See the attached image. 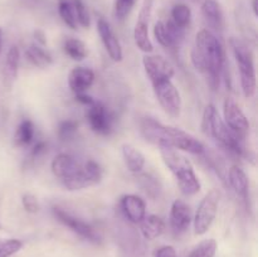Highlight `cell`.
I'll return each instance as SVG.
<instances>
[{
    "label": "cell",
    "instance_id": "f546056e",
    "mask_svg": "<svg viewBox=\"0 0 258 257\" xmlns=\"http://www.w3.org/2000/svg\"><path fill=\"white\" fill-rule=\"evenodd\" d=\"M136 175H138L139 185L141 186V189H143L148 196L153 197V198L159 197V193H160L161 190V185L155 176L144 173H139L136 174Z\"/></svg>",
    "mask_w": 258,
    "mask_h": 257
},
{
    "label": "cell",
    "instance_id": "e575fe53",
    "mask_svg": "<svg viewBox=\"0 0 258 257\" xmlns=\"http://www.w3.org/2000/svg\"><path fill=\"white\" fill-rule=\"evenodd\" d=\"M78 128V123L73 120H66L63 122L59 123L58 126V136H59L62 140H67V139L72 138L76 134Z\"/></svg>",
    "mask_w": 258,
    "mask_h": 257
},
{
    "label": "cell",
    "instance_id": "8fae6325",
    "mask_svg": "<svg viewBox=\"0 0 258 257\" xmlns=\"http://www.w3.org/2000/svg\"><path fill=\"white\" fill-rule=\"evenodd\" d=\"M153 3L154 0H144L143 7H141L140 13H139L138 22L134 29V39H135L136 45L144 53H151L154 47L149 38V22H150L151 12H153Z\"/></svg>",
    "mask_w": 258,
    "mask_h": 257
},
{
    "label": "cell",
    "instance_id": "1f68e13d",
    "mask_svg": "<svg viewBox=\"0 0 258 257\" xmlns=\"http://www.w3.org/2000/svg\"><path fill=\"white\" fill-rule=\"evenodd\" d=\"M23 248V242L17 238H0V257H10Z\"/></svg>",
    "mask_w": 258,
    "mask_h": 257
},
{
    "label": "cell",
    "instance_id": "f1b7e54d",
    "mask_svg": "<svg viewBox=\"0 0 258 257\" xmlns=\"http://www.w3.org/2000/svg\"><path fill=\"white\" fill-rule=\"evenodd\" d=\"M191 20V10L185 4H176L171 9V22L181 29H185Z\"/></svg>",
    "mask_w": 258,
    "mask_h": 257
},
{
    "label": "cell",
    "instance_id": "d4e9b609",
    "mask_svg": "<svg viewBox=\"0 0 258 257\" xmlns=\"http://www.w3.org/2000/svg\"><path fill=\"white\" fill-rule=\"evenodd\" d=\"M25 57L33 66L38 68H47L53 63L52 55L38 44L29 45L25 50Z\"/></svg>",
    "mask_w": 258,
    "mask_h": 257
},
{
    "label": "cell",
    "instance_id": "603a6c76",
    "mask_svg": "<svg viewBox=\"0 0 258 257\" xmlns=\"http://www.w3.org/2000/svg\"><path fill=\"white\" fill-rule=\"evenodd\" d=\"M228 181L233 190L236 191L238 196L246 197L248 193L249 181L248 176L244 173L243 169L238 165H232L231 169L228 170Z\"/></svg>",
    "mask_w": 258,
    "mask_h": 257
},
{
    "label": "cell",
    "instance_id": "4316f807",
    "mask_svg": "<svg viewBox=\"0 0 258 257\" xmlns=\"http://www.w3.org/2000/svg\"><path fill=\"white\" fill-rule=\"evenodd\" d=\"M63 50L70 58L75 60H82L87 57L88 50L85 43L77 38H68L63 43Z\"/></svg>",
    "mask_w": 258,
    "mask_h": 257
},
{
    "label": "cell",
    "instance_id": "e0dca14e",
    "mask_svg": "<svg viewBox=\"0 0 258 257\" xmlns=\"http://www.w3.org/2000/svg\"><path fill=\"white\" fill-rule=\"evenodd\" d=\"M120 208L123 217L134 224H139L146 216V204L136 194H125L120 199Z\"/></svg>",
    "mask_w": 258,
    "mask_h": 257
},
{
    "label": "cell",
    "instance_id": "4fadbf2b",
    "mask_svg": "<svg viewBox=\"0 0 258 257\" xmlns=\"http://www.w3.org/2000/svg\"><path fill=\"white\" fill-rule=\"evenodd\" d=\"M224 122L228 126L229 130L233 131L236 135L243 136L248 133L249 122L242 108L233 98H227L223 105Z\"/></svg>",
    "mask_w": 258,
    "mask_h": 257
},
{
    "label": "cell",
    "instance_id": "6da1fadb",
    "mask_svg": "<svg viewBox=\"0 0 258 257\" xmlns=\"http://www.w3.org/2000/svg\"><path fill=\"white\" fill-rule=\"evenodd\" d=\"M140 133L146 141L155 144L159 148H171L193 155H201L204 153V145L202 141L194 138L181 128L173 127L161 123L154 117L141 118Z\"/></svg>",
    "mask_w": 258,
    "mask_h": 257
},
{
    "label": "cell",
    "instance_id": "9c48e42d",
    "mask_svg": "<svg viewBox=\"0 0 258 257\" xmlns=\"http://www.w3.org/2000/svg\"><path fill=\"white\" fill-rule=\"evenodd\" d=\"M86 117L93 133L103 136H107L112 133L115 116L100 101L95 100L91 105L87 106Z\"/></svg>",
    "mask_w": 258,
    "mask_h": 257
},
{
    "label": "cell",
    "instance_id": "2e32d148",
    "mask_svg": "<svg viewBox=\"0 0 258 257\" xmlns=\"http://www.w3.org/2000/svg\"><path fill=\"white\" fill-rule=\"evenodd\" d=\"M169 222H170V227L174 233L179 234L185 232L193 222L190 207L181 199L174 201L171 204L170 214H169Z\"/></svg>",
    "mask_w": 258,
    "mask_h": 257
},
{
    "label": "cell",
    "instance_id": "836d02e7",
    "mask_svg": "<svg viewBox=\"0 0 258 257\" xmlns=\"http://www.w3.org/2000/svg\"><path fill=\"white\" fill-rule=\"evenodd\" d=\"M136 0H115V8H113V13H115L116 19L123 20L133 10L134 5H135Z\"/></svg>",
    "mask_w": 258,
    "mask_h": 257
},
{
    "label": "cell",
    "instance_id": "60d3db41",
    "mask_svg": "<svg viewBox=\"0 0 258 257\" xmlns=\"http://www.w3.org/2000/svg\"><path fill=\"white\" fill-rule=\"evenodd\" d=\"M2 48H3V30L0 28V52H2Z\"/></svg>",
    "mask_w": 258,
    "mask_h": 257
},
{
    "label": "cell",
    "instance_id": "ba28073f",
    "mask_svg": "<svg viewBox=\"0 0 258 257\" xmlns=\"http://www.w3.org/2000/svg\"><path fill=\"white\" fill-rule=\"evenodd\" d=\"M153 90L159 105L170 117H179L181 112V97L171 80H163L153 83Z\"/></svg>",
    "mask_w": 258,
    "mask_h": 257
},
{
    "label": "cell",
    "instance_id": "30bf717a",
    "mask_svg": "<svg viewBox=\"0 0 258 257\" xmlns=\"http://www.w3.org/2000/svg\"><path fill=\"white\" fill-rule=\"evenodd\" d=\"M52 212L58 222H60L63 226L68 227L71 231L77 233L78 236L92 242V243H101V236L98 234V232L87 222L82 221L78 217L72 216L71 213L66 212L64 209L59 208V207H53Z\"/></svg>",
    "mask_w": 258,
    "mask_h": 257
},
{
    "label": "cell",
    "instance_id": "277c9868",
    "mask_svg": "<svg viewBox=\"0 0 258 257\" xmlns=\"http://www.w3.org/2000/svg\"><path fill=\"white\" fill-rule=\"evenodd\" d=\"M202 128L207 136H211L216 141H218L222 146L231 150L237 155H243L244 149L241 143V136L236 135L233 131L229 130L223 118L219 116L216 106L208 105L203 112L202 118Z\"/></svg>",
    "mask_w": 258,
    "mask_h": 257
},
{
    "label": "cell",
    "instance_id": "74e56055",
    "mask_svg": "<svg viewBox=\"0 0 258 257\" xmlns=\"http://www.w3.org/2000/svg\"><path fill=\"white\" fill-rule=\"evenodd\" d=\"M76 100H77L78 102L83 103V105H86V106L91 105V103L95 101L92 97H91V96L86 95V92L85 93H78V95H76Z\"/></svg>",
    "mask_w": 258,
    "mask_h": 257
},
{
    "label": "cell",
    "instance_id": "9a60e30c",
    "mask_svg": "<svg viewBox=\"0 0 258 257\" xmlns=\"http://www.w3.org/2000/svg\"><path fill=\"white\" fill-rule=\"evenodd\" d=\"M154 37L156 42L165 48H175L184 38V29L173 22H158L154 27Z\"/></svg>",
    "mask_w": 258,
    "mask_h": 257
},
{
    "label": "cell",
    "instance_id": "484cf974",
    "mask_svg": "<svg viewBox=\"0 0 258 257\" xmlns=\"http://www.w3.org/2000/svg\"><path fill=\"white\" fill-rule=\"evenodd\" d=\"M34 134H35L34 123H33L30 120H28V118H25V120H23L22 122L18 125L17 130H15L14 144L17 146H19V148L29 145V144L33 141Z\"/></svg>",
    "mask_w": 258,
    "mask_h": 257
},
{
    "label": "cell",
    "instance_id": "d6a6232c",
    "mask_svg": "<svg viewBox=\"0 0 258 257\" xmlns=\"http://www.w3.org/2000/svg\"><path fill=\"white\" fill-rule=\"evenodd\" d=\"M73 5H75L76 17H77L78 25H82L83 28H88L91 24V18L88 14L87 7H86L83 0H73Z\"/></svg>",
    "mask_w": 258,
    "mask_h": 257
},
{
    "label": "cell",
    "instance_id": "ac0fdd59",
    "mask_svg": "<svg viewBox=\"0 0 258 257\" xmlns=\"http://www.w3.org/2000/svg\"><path fill=\"white\" fill-rule=\"evenodd\" d=\"M95 82V72L87 67L73 68L68 76V86L75 95L85 93Z\"/></svg>",
    "mask_w": 258,
    "mask_h": 257
},
{
    "label": "cell",
    "instance_id": "d6986e66",
    "mask_svg": "<svg viewBox=\"0 0 258 257\" xmlns=\"http://www.w3.org/2000/svg\"><path fill=\"white\" fill-rule=\"evenodd\" d=\"M81 164L82 163H80L72 155L63 153L53 159L50 168H52V173L54 174V176H57L60 181H63L71 178L80 169Z\"/></svg>",
    "mask_w": 258,
    "mask_h": 257
},
{
    "label": "cell",
    "instance_id": "83f0119b",
    "mask_svg": "<svg viewBox=\"0 0 258 257\" xmlns=\"http://www.w3.org/2000/svg\"><path fill=\"white\" fill-rule=\"evenodd\" d=\"M58 13L67 27H70L71 29H77L78 22L73 0H58Z\"/></svg>",
    "mask_w": 258,
    "mask_h": 257
},
{
    "label": "cell",
    "instance_id": "8992f818",
    "mask_svg": "<svg viewBox=\"0 0 258 257\" xmlns=\"http://www.w3.org/2000/svg\"><path fill=\"white\" fill-rule=\"evenodd\" d=\"M219 201H221V193L218 189H212L204 196L199 203L198 209L193 217L194 232L198 236L207 233L211 226L216 219L218 213Z\"/></svg>",
    "mask_w": 258,
    "mask_h": 257
},
{
    "label": "cell",
    "instance_id": "ffe728a7",
    "mask_svg": "<svg viewBox=\"0 0 258 257\" xmlns=\"http://www.w3.org/2000/svg\"><path fill=\"white\" fill-rule=\"evenodd\" d=\"M121 151H122V158L123 161H125L126 168L134 174L141 173L146 164L144 154L139 149H136L135 146L130 145V144H123Z\"/></svg>",
    "mask_w": 258,
    "mask_h": 257
},
{
    "label": "cell",
    "instance_id": "7a4b0ae2",
    "mask_svg": "<svg viewBox=\"0 0 258 257\" xmlns=\"http://www.w3.org/2000/svg\"><path fill=\"white\" fill-rule=\"evenodd\" d=\"M190 57L196 70L218 82L224 67V49L221 40L213 33L208 29H202L197 34Z\"/></svg>",
    "mask_w": 258,
    "mask_h": 257
},
{
    "label": "cell",
    "instance_id": "ab89813d",
    "mask_svg": "<svg viewBox=\"0 0 258 257\" xmlns=\"http://www.w3.org/2000/svg\"><path fill=\"white\" fill-rule=\"evenodd\" d=\"M252 5H253V13H254V15H257V14H258V10H257V0H253V2H252Z\"/></svg>",
    "mask_w": 258,
    "mask_h": 257
},
{
    "label": "cell",
    "instance_id": "4dcf8cb0",
    "mask_svg": "<svg viewBox=\"0 0 258 257\" xmlns=\"http://www.w3.org/2000/svg\"><path fill=\"white\" fill-rule=\"evenodd\" d=\"M217 252V242L213 238L204 239L202 241L193 251L190 252L189 257H214Z\"/></svg>",
    "mask_w": 258,
    "mask_h": 257
},
{
    "label": "cell",
    "instance_id": "7402d4cb",
    "mask_svg": "<svg viewBox=\"0 0 258 257\" xmlns=\"http://www.w3.org/2000/svg\"><path fill=\"white\" fill-rule=\"evenodd\" d=\"M202 14L204 19L214 29H222L224 24V18L222 8L216 0H207L202 5Z\"/></svg>",
    "mask_w": 258,
    "mask_h": 257
},
{
    "label": "cell",
    "instance_id": "7c38bea8",
    "mask_svg": "<svg viewBox=\"0 0 258 257\" xmlns=\"http://www.w3.org/2000/svg\"><path fill=\"white\" fill-rule=\"evenodd\" d=\"M144 70L151 83L163 80H171L175 73L173 65L159 54H146L143 58Z\"/></svg>",
    "mask_w": 258,
    "mask_h": 257
},
{
    "label": "cell",
    "instance_id": "5b68a950",
    "mask_svg": "<svg viewBox=\"0 0 258 257\" xmlns=\"http://www.w3.org/2000/svg\"><path fill=\"white\" fill-rule=\"evenodd\" d=\"M231 47L239 71L242 92L246 98H252L256 93V70H254L253 54L246 43L239 40L238 38H232Z\"/></svg>",
    "mask_w": 258,
    "mask_h": 257
},
{
    "label": "cell",
    "instance_id": "cb8c5ba5",
    "mask_svg": "<svg viewBox=\"0 0 258 257\" xmlns=\"http://www.w3.org/2000/svg\"><path fill=\"white\" fill-rule=\"evenodd\" d=\"M19 60H20V52L19 48L17 45H10L8 49L7 58H5L4 63V77L7 82L13 83L18 76V68H19Z\"/></svg>",
    "mask_w": 258,
    "mask_h": 257
},
{
    "label": "cell",
    "instance_id": "5bb4252c",
    "mask_svg": "<svg viewBox=\"0 0 258 257\" xmlns=\"http://www.w3.org/2000/svg\"><path fill=\"white\" fill-rule=\"evenodd\" d=\"M97 30L101 40H102L103 47H105L106 52L110 55L111 59L113 62H121L123 57L122 47H121L120 40H118V38L113 33L112 28L108 24L107 20H105L103 18H98Z\"/></svg>",
    "mask_w": 258,
    "mask_h": 257
},
{
    "label": "cell",
    "instance_id": "44dd1931",
    "mask_svg": "<svg viewBox=\"0 0 258 257\" xmlns=\"http://www.w3.org/2000/svg\"><path fill=\"white\" fill-rule=\"evenodd\" d=\"M140 232L143 237L149 241L156 239L163 234L164 229H165V223L163 219L156 214H150V216H145V218L140 222Z\"/></svg>",
    "mask_w": 258,
    "mask_h": 257
},
{
    "label": "cell",
    "instance_id": "f35d334b",
    "mask_svg": "<svg viewBox=\"0 0 258 257\" xmlns=\"http://www.w3.org/2000/svg\"><path fill=\"white\" fill-rule=\"evenodd\" d=\"M35 37H37V39L39 40L40 44H45V39H44V34H43V32L37 30V32H35Z\"/></svg>",
    "mask_w": 258,
    "mask_h": 257
},
{
    "label": "cell",
    "instance_id": "d590c367",
    "mask_svg": "<svg viewBox=\"0 0 258 257\" xmlns=\"http://www.w3.org/2000/svg\"><path fill=\"white\" fill-rule=\"evenodd\" d=\"M22 204L28 213H37V212H39V208H40L39 202H38L37 197L33 196V194L30 193L23 194Z\"/></svg>",
    "mask_w": 258,
    "mask_h": 257
},
{
    "label": "cell",
    "instance_id": "52a82bcc",
    "mask_svg": "<svg viewBox=\"0 0 258 257\" xmlns=\"http://www.w3.org/2000/svg\"><path fill=\"white\" fill-rule=\"evenodd\" d=\"M102 175L103 171L100 164L96 163L95 160H87L86 163L81 164L80 169L71 178L63 180L62 184L67 190H82L97 185L102 180Z\"/></svg>",
    "mask_w": 258,
    "mask_h": 257
},
{
    "label": "cell",
    "instance_id": "8d00e7d4",
    "mask_svg": "<svg viewBox=\"0 0 258 257\" xmlns=\"http://www.w3.org/2000/svg\"><path fill=\"white\" fill-rule=\"evenodd\" d=\"M155 257H176L175 248L173 246H163L159 247L154 253Z\"/></svg>",
    "mask_w": 258,
    "mask_h": 257
},
{
    "label": "cell",
    "instance_id": "3957f363",
    "mask_svg": "<svg viewBox=\"0 0 258 257\" xmlns=\"http://www.w3.org/2000/svg\"><path fill=\"white\" fill-rule=\"evenodd\" d=\"M164 164L173 173L178 181L179 189L184 196H196L199 193L202 185L199 178L194 171L190 160L179 154L175 149L159 148Z\"/></svg>",
    "mask_w": 258,
    "mask_h": 257
}]
</instances>
